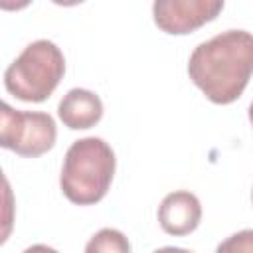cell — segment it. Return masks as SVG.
I'll return each mask as SVG.
<instances>
[{"mask_svg": "<svg viewBox=\"0 0 253 253\" xmlns=\"http://www.w3.org/2000/svg\"><path fill=\"white\" fill-rule=\"evenodd\" d=\"M188 75L211 103L237 101L253 75V34L225 30L198 43L188 59Z\"/></svg>", "mask_w": 253, "mask_h": 253, "instance_id": "6da1fadb", "label": "cell"}, {"mask_svg": "<svg viewBox=\"0 0 253 253\" xmlns=\"http://www.w3.org/2000/svg\"><path fill=\"white\" fill-rule=\"evenodd\" d=\"M115 168V152L103 138H79L65 152L59 174L61 192L71 204L93 206L107 196Z\"/></svg>", "mask_w": 253, "mask_h": 253, "instance_id": "7a4b0ae2", "label": "cell"}, {"mask_svg": "<svg viewBox=\"0 0 253 253\" xmlns=\"http://www.w3.org/2000/svg\"><path fill=\"white\" fill-rule=\"evenodd\" d=\"M65 73V57L49 40H36L4 71V87L26 103L45 101Z\"/></svg>", "mask_w": 253, "mask_h": 253, "instance_id": "3957f363", "label": "cell"}, {"mask_svg": "<svg viewBox=\"0 0 253 253\" xmlns=\"http://www.w3.org/2000/svg\"><path fill=\"white\" fill-rule=\"evenodd\" d=\"M57 136L55 121L42 111H18L8 103L0 105V146L36 158L53 148Z\"/></svg>", "mask_w": 253, "mask_h": 253, "instance_id": "277c9868", "label": "cell"}, {"mask_svg": "<svg viewBox=\"0 0 253 253\" xmlns=\"http://www.w3.org/2000/svg\"><path fill=\"white\" fill-rule=\"evenodd\" d=\"M221 10V0H156L152 4L154 24L172 36H184L202 28Z\"/></svg>", "mask_w": 253, "mask_h": 253, "instance_id": "5b68a950", "label": "cell"}, {"mask_svg": "<svg viewBox=\"0 0 253 253\" xmlns=\"http://www.w3.org/2000/svg\"><path fill=\"white\" fill-rule=\"evenodd\" d=\"M202 219L200 200L186 190L168 194L158 208V223L168 235H188L192 233Z\"/></svg>", "mask_w": 253, "mask_h": 253, "instance_id": "8992f818", "label": "cell"}, {"mask_svg": "<svg viewBox=\"0 0 253 253\" xmlns=\"http://www.w3.org/2000/svg\"><path fill=\"white\" fill-rule=\"evenodd\" d=\"M59 121L71 130H85L95 126L103 117V103L99 95L89 89L75 87L63 95L57 105Z\"/></svg>", "mask_w": 253, "mask_h": 253, "instance_id": "52a82bcc", "label": "cell"}, {"mask_svg": "<svg viewBox=\"0 0 253 253\" xmlns=\"http://www.w3.org/2000/svg\"><path fill=\"white\" fill-rule=\"evenodd\" d=\"M85 253H130V241L123 231L103 227L87 241Z\"/></svg>", "mask_w": 253, "mask_h": 253, "instance_id": "ba28073f", "label": "cell"}, {"mask_svg": "<svg viewBox=\"0 0 253 253\" xmlns=\"http://www.w3.org/2000/svg\"><path fill=\"white\" fill-rule=\"evenodd\" d=\"M215 253H253V229H243L223 239Z\"/></svg>", "mask_w": 253, "mask_h": 253, "instance_id": "9c48e42d", "label": "cell"}, {"mask_svg": "<svg viewBox=\"0 0 253 253\" xmlns=\"http://www.w3.org/2000/svg\"><path fill=\"white\" fill-rule=\"evenodd\" d=\"M22 253H59V251H55L53 247H47V245H43V243H36V245L26 247Z\"/></svg>", "mask_w": 253, "mask_h": 253, "instance_id": "30bf717a", "label": "cell"}, {"mask_svg": "<svg viewBox=\"0 0 253 253\" xmlns=\"http://www.w3.org/2000/svg\"><path fill=\"white\" fill-rule=\"evenodd\" d=\"M152 253H194V251L182 249V247H160V249H156V251H152Z\"/></svg>", "mask_w": 253, "mask_h": 253, "instance_id": "8fae6325", "label": "cell"}, {"mask_svg": "<svg viewBox=\"0 0 253 253\" xmlns=\"http://www.w3.org/2000/svg\"><path fill=\"white\" fill-rule=\"evenodd\" d=\"M249 121H251V125H253V101H251V105H249Z\"/></svg>", "mask_w": 253, "mask_h": 253, "instance_id": "7c38bea8", "label": "cell"}, {"mask_svg": "<svg viewBox=\"0 0 253 253\" xmlns=\"http://www.w3.org/2000/svg\"><path fill=\"white\" fill-rule=\"evenodd\" d=\"M251 198H253V192H251Z\"/></svg>", "mask_w": 253, "mask_h": 253, "instance_id": "4fadbf2b", "label": "cell"}]
</instances>
